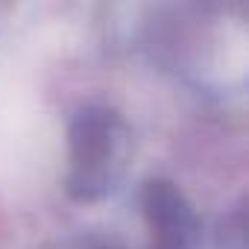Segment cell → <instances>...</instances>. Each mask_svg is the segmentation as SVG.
I'll list each match as a JSON object with an SVG mask.
<instances>
[{
    "label": "cell",
    "instance_id": "7a4b0ae2",
    "mask_svg": "<svg viewBox=\"0 0 249 249\" xmlns=\"http://www.w3.org/2000/svg\"><path fill=\"white\" fill-rule=\"evenodd\" d=\"M132 129L108 106H82L68 123L65 194L79 205H97L117 194L132 167Z\"/></svg>",
    "mask_w": 249,
    "mask_h": 249
},
{
    "label": "cell",
    "instance_id": "6da1fadb",
    "mask_svg": "<svg viewBox=\"0 0 249 249\" xmlns=\"http://www.w3.org/2000/svg\"><path fill=\"white\" fill-rule=\"evenodd\" d=\"M106 27L126 50L205 100L246 91V15L240 0H106Z\"/></svg>",
    "mask_w": 249,
    "mask_h": 249
},
{
    "label": "cell",
    "instance_id": "3957f363",
    "mask_svg": "<svg viewBox=\"0 0 249 249\" xmlns=\"http://www.w3.org/2000/svg\"><path fill=\"white\" fill-rule=\"evenodd\" d=\"M132 234L123 243H94L91 249H199L202 223L191 199L170 179H147L132 199Z\"/></svg>",
    "mask_w": 249,
    "mask_h": 249
}]
</instances>
